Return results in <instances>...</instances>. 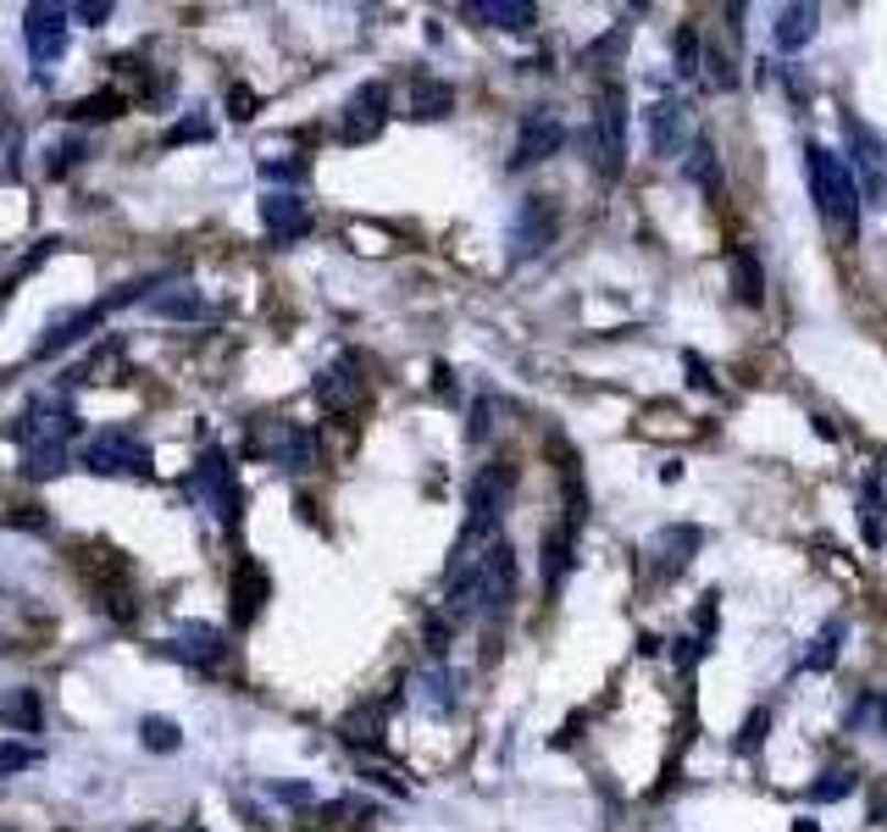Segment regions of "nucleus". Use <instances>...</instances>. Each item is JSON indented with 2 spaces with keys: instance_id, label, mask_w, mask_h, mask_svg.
I'll return each mask as SVG.
<instances>
[{
  "instance_id": "f257e3e1",
  "label": "nucleus",
  "mask_w": 887,
  "mask_h": 832,
  "mask_svg": "<svg viewBox=\"0 0 887 832\" xmlns=\"http://www.w3.org/2000/svg\"><path fill=\"white\" fill-rule=\"evenodd\" d=\"M804 178H810V200H815V211H821V222L843 239V244H854L859 239V184H854V173H848V162L837 156V151H826L821 139H810L804 145Z\"/></svg>"
},
{
  "instance_id": "f03ea898",
  "label": "nucleus",
  "mask_w": 887,
  "mask_h": 832,
  "mask_svg": "<svg viewBox=\"0 0 887 832\" xmlns=\"http://www.w3.org/2000/svg\"><path fill=\"white\" fill-rule=\"evenodd\" d=\"M516 494V467L511 461H489L472 489H467V527H461V544H456V561H472L478 544H494L500 538V522H505V505Z\"/></svg>"
},
{
  "instance_id": "7ed1b4c3",
  "label": "nucleus",
  "mask_w": 887,
  "mask_h": 832,
  "mask_svg": "<svg viewBox=\"0 0 887 832\" xmlns=\"http://www.w3.org/2000/svg\"><path fill=\"white\" fill-rule=\"evenodd\" d=\"M594 173L616 184L627 173V95L622 84H605L594 100Z\"/></svg>"
},
{
  "instance_id": "20e7f679",
  "label": "nucleus",
  "mask_w": 887,
  "mask_h": 832,
  "mask_svg": "<svg viewBox=\"0 0 887 832\" xmlns=\"http://www.w3.org/2000/svg\"><path fill=\"white\" fill-rule=\"evenodd\" d=\"M472 583H478V616H500L516 600V549L505 538L483 544V555H472Z\"/></svg>"
},
{
  "instance_id": "39448f33",
  "label": "nucleus",
  "mask_w": 887,
  "mask_h": 832,
  "mask_svg": "<svg viewBox=\"0 0 887 832\" xmlns=\"http://www.w3.org/2000/svg\"><path fill=\"white\" fill-rule=\"evenodd\" d=\"M184 494L200 500V505H211L222 527L239 522V483H233V467H228L222 450H206V456L195 461V472L184 478Z\"/></svg>"
},
{
  "instance_id": "423d86ee",
  "label": "nucleus",
  "mask_w": 887,
  "mask_h": 832,
  "mask_svg": "<svg viewBox=\"0 0 887 832\" xmlns=\"http://www.w3.org/2000/svg\"><path fill=\"white\" fill-rule=\"evenodd\" d=\"M89 472L95 478H144L151 472V445L128 428H106L89 439Z\"/></svg>"
},
{
  "instance_id": "0eeeda50",
  "label": "nucleus",
  "mask_w": 887,
  "mask_h": 832,
  "mask_svg": "<svg viewBox=\"0 0 887 832\" xmlns=\"http://www.w3.org/2000/svg\"><path fill=\"white\" fill-rule=\"evenodd\" d=\"M560 239V206L549 195H527L511 217V261H533Z\"/></svg>"
},
{
  "instance_id": "6e6552de",
  "label": "nucleus",
  "mask_w": 887,
  "mask_h": 832,
  "mask_svg": "<svg viewBox=\"0 0 887 832\" xmlns=\"http://www.w3.org/2000/svg\"><path fill=\"white\" fill-rule=\"evenodd\" d=\"M699 544H704V527H693V522H671V527H660V533L644 544V567H649V578H655V583L682 578V572L693 567Z\"/></svg>"
},
{
  "instance_id": "1a4fd4ad",
  "label": "nucleus",
  "mask_w": 887,
  "mask_h": 832,
  "mask_svg": "<svg viewBox=\"0 0 887 832\" xmlns=\"http://www.w3.org/2000/svg\"><path fill=\"white\" fill-rule=\"evenodd\" d=\"M843 133H848V156H854V184H859V200L865 195H881L887 189V145H881V133L865 128L859 117H843Z\"/></svg>"
},
{
  "instance_id": "9d476101",
  "label": "nucleus",
  "mask_w": 887,
  "mask_h": 832,
  "mask_svg": "<svg viewBox=\"0 0 887 832\" xmlns=\"http://www.w3.org/2000/svg\"><path fill=\"white\" fill-rule=\"evenodd\" d=\"M560 145H566V122H560L555 111H544V106L527 111V117H522V133H516V151H511V173L560 156Z\"/></svg>"
},
{
  "instance_id": "9b49d317",
  "label": "nucleus",
  "mask_w": 887,
  "mask_h": 832,
  "mask_svg": "<svg viewBox=\"0 0 887 832\" xmlns=\"http://www.w3.org/2000/svg\"><path fill=\"white\" fill-rule=\"evenodd\" d=\"M388 122V84H361L344 111H339V139L344 145H366V139H377Z\"/></svg>"
},
{
  "instance_id": "f8f14e48",
  "label": "nucleus",
  "mask_w": 887,
  "mask_h": 832,
  "mask_svg": "<svg viewBox=\"0 0 887 832\" xmlns=\"http://www.w3.org/2000/svg\"><path fill=\"white\" fill-rule=\"evenodd\" d=\"M272 600V578L261 561H250V555H239L233 561V578H228V611H233V627H250L261 616V605Z\"/></svg>"
},
{
  "instance_id": "ddd939ff",
  "label": "nucleus",
  "mask_w": 887,
  "mask_h": 832,
  "mask_svg": "<svg viewBox=\"0 0 887 832\" xmlns=\"http://www.w3.org/2000/svg\"><path fill=\"white\" fill-rule=\"evenodd\" d=\"M23 40H29V56L40 62V67H51V62H62V51H67V7H29L23 12Z\"/></svg>"
},
{
  "instance_id": "4468645a",
  "label": "nucleus",
  "mask_w": 887,
  "mask_h": 832,
  "mask_svg": "<svg viewBox=\"0 0 887 832\" xmlns=\"http://www.w3.org/2000/svg\"><path fill=\"white\" fill-rule=\"evenodd\" d=\"M67 434H78V423H73V410L67 405H56V399H40V405H29L18 423H12V439L23 445V450H34V445H62Z\"/></svg>"
},
{
  "instance_id": "2eb2a0df",
  "label": "nucleus",
  "mask_w": 887,
  "mask_h": 832,
  "mask_svg": "<svg viewBox=\"0 0 887 832\" xmlns=\"http://www.w3.org/2000/svg\"><path fill=\"white\" fill-rule=\"evenodd\" d=\"M261 228H266L277 244H294V239L311 233V211H306V200L294 195V189H272V195L261 200Z\"/></svg>"
},
{
  "instance_id": "dca6fc26",
  "label": "nucleus",
  "mask_w": 887,
  "mask_h": 832,
  "mask_svg": "<svg viewBox=\"0 0 887 832\" xmlns=\"http://www.w3.org/2000/svg\"><path fill=\"white\" fill-rule=\"evenodd\" d=\"M644 122H649V151H655V156H677V151H682V139H688V111H682V100H655V106L644 111Z\"/></svg>"
},
{
  "instance_id": "f3484780",
  "label": "nucleus",
  "mask_w": 887,
  "mask_h": 832,
  "mask_svg": "<svg viewBox=\"0 0 887 832\" xmlns=\"http://www.w3.org/2000/svg\"><path fill=\"white\" fill-rule=\"evenodd\" d=\"M272 461L283 467V472H311L317 467V439H311V428H300V423H277V434H272Z\"/></svg>"
},
{
  "instance_id": "a211bd4d",
  "label": "nucleus",
  "mask_w": 887,
  "mask_h": 832,
  "mask_svg": "<svg viewBox=\"0 0 887 832\" xmlns=\"http://www.w3.org/2000/svg\"><path fill=\"white\" fill-rule=\"evenodd\" d=\"M311 388H317L322 410H355V405H361V377H355V361H350V355L333 361V366H322Z\"/></svg>"
},
{
  "instance_id": "6ab92c4d",
  "label": "nucleus",
  "mask_w": 887,
  "mask_h": 832,
  "mask_svg": "<svg viewBox=\"0 0 887 832\" xmlns=\"http://www.w3.org/2000/svg\"><path fill=\"white\" fill-rule=\"evenodd\" d=\"M167 649L184 655V660H195V666H217V660L228 655V638H222V627H211V622H189V627H178V633L167 638Z\"/></svg>"
},
{
  "instance_id": "aec40b11",
  "label": "nucleus",
  "mask_w": 887,
  "mask_h": 832,
  "mask_svg": "<svg viewBox=\"0 0 887 832\" xmlns=\"http://www.w3.org/2000/svg\"><path fill=\"white\" fill-rule=\"evenodd\" d=\"M726 272H732V295L744 300V306H766V266L749 244H732L726 255Z\"/></svg>"
},
{
  "instance_id": "412c9836",
  "label": "nucleus",
  "mask_w": 887,
  "mask_h": 832,
  "mask_svg": "<svg viewBox=\"0 0 887 832\" xmlns=\"http://www.w3.org/2000/svg\"><path fill=\"white\" fill-rule=\"evenodd\" d=\"M467 18H478L489 29H505V34H527L538 23V7L533 0H472Z\"/></svg>"
},
{
  "instance_id": "4be33fe9",
  "label": "nucleus",
  "mask_w": 887,
  "mask_h": 832,
  "mask_svg": "<svg viewBox=\"0 0 887 832\" xmlns=\"http://www.w3.org/2000/svg\"><path fill=\"white\" fill-rule=\"evenodd\" d=\"M815 29H821V12L810 7V0H799V7H782L777 12V23H771V40H777V51H804L810 40H815Z\"/></svg>"
},
{
  "instance_id": "5701e85b",
  "label": "nucleus",
  "mask_w": 887,
  "mask_h": 832,
  "mask_svg": "<svg viewBox=\"0 0 887 832\" xmlns=\"http://www.w3.org/2000/svg\"><path fill=\"white\" fill-rule=\"evenodd\" d=\"M571 549H577V533H571L566 522L544 533V594H549V600H555L560 583L571 578Z\"/></svg>"
},
{
  "instance_id": "b1692460",
  "label": "nucleus",
  "mask_w": 887,
  "mask_h": 832,
  "mask_svg": "<svg viewBox=\"0 0 887 832\" xmlns=\"http://www.w3.org/2000/svg\"><path fill=\"white\" fill-rule=\"evenodd\" d=\"M89 328H100V311H95V306H89V311H73V317H56V322L45 328V339L34 344V355H40V361H51L56 350L78 344V339H84Z\"/></svg>"
},
{
  "instance_id": "393cba45",
  "label": "nucleus",
  "mask_w": 887,
  "mask_h": 832,
  "mask_svg": "<svg viewBox=\"0 0 887 832\" xmlns=\"http://www.w3.org/2000/svg\"><path fill=\"white\" fill-rule=\"evenodd\" d=\"M450 111H456V89L450 84H443V78H416V89H410V117L416 122H438Z\"/></svg>"
},
{
  "instance_id": "a878e982",
  "label": "nucleus",
  "mask_w": 887,
  "mask_h": 832,
  "mask_svg": "<svg viewBox=\"0 0 887 832\" xmlns=\"http://www.w3.org/2000/svg\"><path fill=\"white\" fill-rule=\"evenodd\" d=\"M560 483H566V527L577 533L588 522V483H582V467L571 450H560Z\"/></svg>"
},
{
  "instance_id": "bb28decb",
  "label": "nucleus",
  "mask_w": 887,
  "mask_h": 832,
  "mask_svg": "<svg viewBox=\"0 0 887 832\" xmlns=\"http://www.w3.org/2000/svg\"><path fill=\"white\" fill-rule=\"evenodd\" d=\"M859 533L870 549L887 544V494H881V478H870V489L859 494Z\"/></svg>"
},
{
  "instance_id": "cd10ccee",
  "label": "nucleus",
  "mask_w": 887,
  "mask_h": 832,
  "mask_svg": "<svg viewBox=\"0 0 887 832\" xmlns=\"http://www.w3.org/2000/svg\"><path fill=\"white\" fill-rule=\"evenodd\" d=\"M843 638H848V622L832 616V622L815 633V644H810V655H804V671H832L837 655H843Z\"/></svg>"
},
{
  "instance_id": "c85d7f7f",
  "label": "nucleus",
  "mask_w": 887,
  "mask_h": 832,
  "mask_svg": "<svg viewBox=\"0 0 887 832\" xmlns=\"http://www.w3.org/2000/svg\"><path fill=\"white\" fill-rule=\"evenodd\" d=\"M0 716H7V727H18V733H40V722H45L40 693L34 688H12L7 700H0Z\"/></svg>"
},
{
  "instance_id": "c756f323",
  "label": "nucleus",
  "mask_w": 887,
  "mask_h": 832,
  "mask_svg": "<svg viewBox=\"0 0 887 832\" xmlns=\"http://www.w3.org/2000/svg\"><path fill=\"white\" fill-rule=\"evenodd\" d=\"M682 173H688V184H699L704 195H721V162H715V145H710V139H693V151H688Z\"/></svg>"
},
{
  "instance_id": "7c9ffc66",
  "label": "nucleus",
  "mask_w": 887,
  "mask_h": 832,
  "mask_svg": "<svg viewBox=\"0 0 887 832\" xmlns=\"http://www.w3.org/2000/svg\"><path fill=\"white\" fill-rule=\"evenodd\" d=\"M200 289H189V284H173V289H162L156 300H151V311L156 317H173V322H189V317H200Z\"/></svg>"
},
{
  "instance_id": "2f4dec72",
  "label": "nucleus",
  "mask_w": 887,
  "mask_h": 832,
  "mask_svg": "<svg viewBox=\"0 0 887 832\" xmlns=\"http://www.w3.org/2000/svg\"><path fill=\"white\" fill-rule=\"evenodd\" d=\"M339 738H344V744H355V749H361V744H366V749H372V744H383V705H361L355 716H344Z\"/></svg>"
},
{
  "instance_id": "473e14b6",
  "label": "nucleus",
  "mask_w": 887,
  "mask_h": 832,
  "mask_svg": "<svg viewBox=\"0 0 887 832\" xmlns=\"http://www.w3.org/2000/svg\"><path fill=\"white\" fill-rule=\"evenodd\" d=\"M139 738H144V749H156V755H173L184 744V733H178L173 716H144L139 722Z\"/></svg>"
},
{
  "instance_id": "72a5a7b5",
  "label": "nucleus",
  "mask_w": 887,
  "mask_h": 832,
  "mask_svg": "<svg viewBox=\"0 0 887 832\" xmlns=\"http://www.w3.org/2000/svg\"><path fill=\"white\" fill-rule=\"evenodd\" d=\"M62 467H67V450H62V445H34V450H23V478H34V483L56 478Z\"/></svg>"
},
{
  "instance_id": "f704fd0d",
  "label": "nucleus",
  "mask_w": 887,
  "mask_h": 832,
  "mask_svg": "<svg viewBox=\"0 0 887 832\" xmlns=\"http://www.w3.org/2000/svg\"><path fill=\"white\" fill-rule=\"evenodd\" d=\"M854 788H859V777H854L848 766H832V771H821V777L810 782V799H815V804H832V799H848Z\"/></svg>"
},
{
  "instance_id": "c9c22d12",
  "label": "nucleus",
  "mask_w": 887,
  "mask_h": 832,
  "mask_svg": "<svg viewBox=\"0 0 887 832\" xmlns=\"http://www.w3.org/2000/svg\"><path fill=\"white\" fill-rule=\"evenodd\" d=\"M416 700L427 705V711H450L456 705V688H450V671H443V666H432L421 682H416Z\"/></svg>"
},
{
  "instance_id": "e433bc0d",
  "label": "nucleus",
  "mask_w": 887,
  "mask_h": 832,
  "mask_svg": "<svg viewBox=\"0 0 887 832\" xmlns=\"http://www.w3.org/2000/svg\"><path fill=\"white\" fill-rule=\"evenodd\" d=\"M67 117H78V122H111V117H122V95L117 89H100V95H84Z\"/></svg>"
},
{
  "instance_id": "4c0bfd02",
  "label": "nucleus",
  "mask_w": 887,
  "mask_h": 832,
  "mask_svg": "<svg viewBox=\"0 0 887 832\" xmlns=\"http://www.w3.org/2000/svg\"><path fill=\"white\" fill-rule=\"evenodd\" d=\"M766 733H771V711H766V705H755V711H749V722H744V727H737V738H732V749H737V755H760V744H766Z\"/></svg>"
},
{
  "instance_id": "58836bf2",
  "label": "nucleus",
  "mask_w": 887,
  "mask_h": 832,
  "mask_svg": "<svg viewBox=\"0 0 887 832\" xmlns=\"http://www.w3.org/2000/svg\"><path fill=\"white\" fill-rule=\"evenodd\" d=\"M671 56H677V73H682V78H693V73H699V56H704V45H699V29H693V23H682V29H677V40H671Z\"/></svg>"
},
{
  "instance_id": "ea45409f",
  "label": "nucleus",
  "mask_w": 887,
  "mask_h": 832,
  "mask_svg": "<svg viewBox=\"0 0 887 832\" xmlns=\"http://www.w3.org/2000/svg\"><path fill=\"white\" fill-rule=\"evenodd\" d=\"M29 766H40V749L34 744H0V777L29 771Z\"/></svg>"
},
{
  "instance_id": "a19ab883",
  "label": "nucleus",
  "mask_w": 887,
  "mask_h": 832,
  "mask_svg": "<svg viewBox=\"0 0 887 832\" xmlns=\"http://www.w3.org/2000/svg\"><path fill=\"white\" fill-rule=\"evenodd\" d=\"M78 156H84V139H67L62 151H51L45 173H51V178H62V173H73V167H78Z\"/></svg>"
},
{
  "instance_id": "79ce46f5",
  "label": "nucleus",
  "mask_w": 887,
  "mask_h": 832,
  "mask_svg": "<svg viewBox=\"0 0 887 832\" xmlns=\"http://www.w3.org/2000/svg\"><path fill=\"white\" fill-rule=\"evenodd\" d=\"M261 178H266V184H300L306 167H300V162H272V156H266V162H261Z\"/></svg>"
},
{
  "instance_id": "37998d69",
  "label": "nucleus",
  "mask_w": 887,
  "mask_h": 832,
  "mask_svg": "<svg viewBox=\"0 0 887 832\" xmlns=\"http://www.w3.org/2000/svg\"><path fill=\"white\" fill-rule=\"evenodd\" d=\"M489 416H494V399H478V405H472V423H467V439H472V445L489 439V428H494Z\"/></svg>"
},
{
  "instance_id": "c03bdc74",
  "label": "nucleus",
  "mask_w": 887,
  "mask_h": 832,
  "mask_svg": "<svg viewBox=\"0 0 887 832\" xmlns=\"http://www.w3.org/2000/svg\"><path fill=\"white\" fill-rule=\"evenodd\" d=\"M67 18H78V23H106L111 18V0H78V7H67Z\"/></svg>"
},
{
  "instance_id": "a18cd8bd",
  "label": "nucleus",
  "mask_w": 887,
  "mask_h": 832,
  "mask_svg": "<svg viewBox=\"0 0 887 832\" xmlns=\"http://www.w3.org/2000/svg\"><path fill=\"white\" fill-rule=\"evenodd\" d=\"M704 62H710V73H704V78H710V89H732V84H737V73L726 67V56H721V51H704Z\"/></svg>"
},
{
  "instance_id": "49530a36",
  "label": "nucleus",
  "mask_w": 887,
  "mask_h": 832,
  "mask_svg": "<svg viewBox=\"0 0 887 832\" xmlns=\"http://www.w3.org/2000/svg\"><path fill=\"white\" fill-rule=\"evenodd\" d=\"M228 111H233L239 122H250V117H255V95H250L244 84H233V89H228Z\"/></svg>"
},
{
  "instance_id": "de8ad7c7",
  "label": "nucleus",
  "mask_w": 887,
  "mask_h": 832,
  "mask_svg": "<svg viewBox=\"0 0 887 832\" xmlns=\"http://www.w3.org/2000/svg\"><path fill=\"white\" fill-rule=\"evenodd\" d=\"M682 372H688V383L715 388V377H710V361H704V355H693V350H688V355H682Z\"/></svg>"
},
{
  "instance_id": "09e8293b",
  "label": "nucleus",
  "mask_w": 887,
  "mask_h": 832,
  "mask_svg": "<svg viewBox=\"0 0 887 832\" xmlns=\"http://www.w3.org/2000/svg\"><path fill=\"white\" fill-rule=\"evenodd\" d=\"M622 45H627V29H616L611 40H600L594 51H588V62H616V56H622Z\"/></svg>"
},
{
  "instance_id": "8fccbe9b",
  "label": "nucleus",
  "mask_w": 887,
  "mask_h": 832,
  "mask_svg": "<svg viewBox=\"0 0 887 832\" xmlns=\"http://www.w3.org/2000/svg\"><path fill=\"white\" fill-rule=\"evenodd\" d=\"M7 522H12V527H34V533H45V516H40V505H18V511H7Z\"/></svg>"
},
{
  "instance_id": "3c124183",
  "label": "nucleus",
  "mask_w": 887,
  "mask_h": 832,
  "mask_svg": "<svg viewBox=\"0 0 887 832\" xmlns=\"http://www.w3.org/2000/svg\"><path fill=\"white\" fill-rule=\"evenodd\" d=\"M671 644H677V649H671V660H677L682 671H688V666L704 655V644H699V638H671Z\"/></svg>"
},
{
  "instance_id": "603ef678",
  "label": "nucleus",
  "mask_w": 887,
  "mask_h": 832,
  "mask_svg": "<svg viewBox=\"0 0 887 832\" xmlns=\"http://www.w3.org/2000/svg\"><path fill=\"white\" fill-rule=\"evenodd\" d=\"M881 716V700H870V693H865V700L848 711V727H865V722H876Z\"/></svg>"
},
{
  "instance_id": "864d4df0",
  "label": "nucleus",
  "mask_w": 887,
  "mask_h": 832,
  "mask_svg": "<svg viewBox=\"0 0 887 832\" xmlns=\"http://www.w3.org/2000/svg\"><path fill=\"white\" fill-rule=\"evenodd\" d=\"M272 799H283V804H306V799H311V788H306V782H277V788H272Z\"/></svg>"
},
{
  "instance_id": "5fc2aeb1",
  "label": "nucleus",
  "mask_w": 887,
  "mask_h": 832,
  "mask_svg": "<svg viewBox=\"0 0 887 832\" xmlns=\"http://www.w3.org/2000/svg\"><path fill=\"white\" fill-rule=\"evenodd\" d=\"M206 133H211L206 122H178V128L167 133V145H184V139H206Z\"/></svg>"
},
{
  "instance_id": "6e6d98bb",
  "label": "nucleus",
  "mask_w": 887,
  "mask_h": 832,
  "mask_svg": "<svg viewBox=\"0 0 887 832\" xmlns=\"http://www.w3.org/2000/svg\"><path fill=\"white\" fill-rule=\"evenodd\" d=\"M443 633H450V627H443V616H432V622H427V649H432V655H443Z\"/></svg>"
},
{
  "instance_id": "4d7b16f0",
  "label": "nucleus",
  "mask_w": 887,
  "mask_h": 832,
  "mask_svg": "<svg viewBox=\"0 0 887 832\" xmlns=\"http://www.w3.org/2000/svg\"><path fill=\"white\" fill-rule=\"evenodd\" d=\"M793 832H821V826H815L810 815H799V826H793Z\"/></svg>"
},
{
  "instance_id": "13d9d810",
  "label": "nucleus",
  "mask_w": 887,
  "mask_h": 832,
  "mask_svg": "<svg viewBox=\"0 0 887 832\" xmlns=\"http://www.w3.org/2000/svg\"><path fill=\"white\" fill-rule=\"evenodd\" d=\"M876 810H881V821H887V793H881V804H876Z\"/></svg>"
},
{
  "instance_id": "bf43d9fd",
  "label": "nucleus",
  "mask_w": 887,
  "mask_h": 832,
  "mask_svg": "<svg viewBox=\"0 0 887 832\" xmlns=\"http://www.w3.org/2000/svg\"><path fill=\"white\" fill-rule=\"evenodd\" d=\"M881 727H887V700H881Z\"/></svg>"
},
{
  "instance_id": "052dcab7",
  "label": "nucleus",
  "mask_w": 887,
  "mask_h": 832,
  "mask_svg": "<svg viewBox=\"0 0 887 832\" xmlns=\"http://www.w3.org/2000/svg\"><path fill=\"white\" fill-rule=\"evenodd\" d=\"M0 133H7V111H0Z\"/></svg>"
},
{
  "instance_id": "680f3d73",
  "label": "nucleus",
  "mask_w": 887,
  "mask_h": 832,
  "mask_svg": "<svg viewBox=\"0 0 887 832\" xmlns=\"http://www.w3.org/2000/svg\"><path fill=\"white\" fill-rule=\"evenodd\" d=\"M189 832H206V826H189Z\"/></svg>"
}]
</instances>
